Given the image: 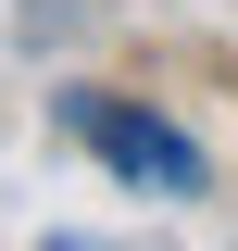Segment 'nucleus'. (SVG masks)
<instances>
[{"mask_svg":"<svg viewBox=\"0 0 238 251\" xmlns=\"http://www.w3.org/2000/svg\"><path fill=\"white\" fill-rule=\"evenodd\" d=\"M63 126H75V138H88V151L113 163L125 188H150V201H188V188H201V151H188L163 113L113 100V88H63Z\"/></svg>","mask_w":238,"mask_h":251,"instance_id":"1","label":"nucleus"},{"mask_svg":"<svg viewBox=\"0 0 238 251\" xmlns=\"http://www.w3.org/2000/svg\"><path fill=\"white\" fill-rule=\"evenodd\" d=\"M50 251H100V239H50Z\"/></svg>","mask_w":238,"mask_h":251,"instance_id":"2","label":"nucleus"}]
</instances>
